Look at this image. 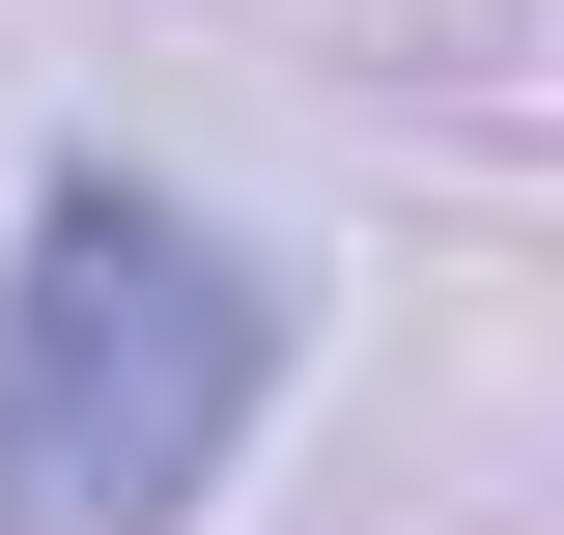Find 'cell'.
Returning <instances> with one entry per match:
<instances>
[{"label":"cell","instance_id":"cell-1","mask_svg":"<svg viewBox=\"0 0 564 535\" xmlns=\"http://www.w3.org/2000/svg\"><path fill=\"white\" fill-rule=\"evenodd\" d=\"M254 395H282V282L170 170H29V254H0V535L226 507Z\"/></svg>","mask_w":564,"mask_h":535}]
</instances>
